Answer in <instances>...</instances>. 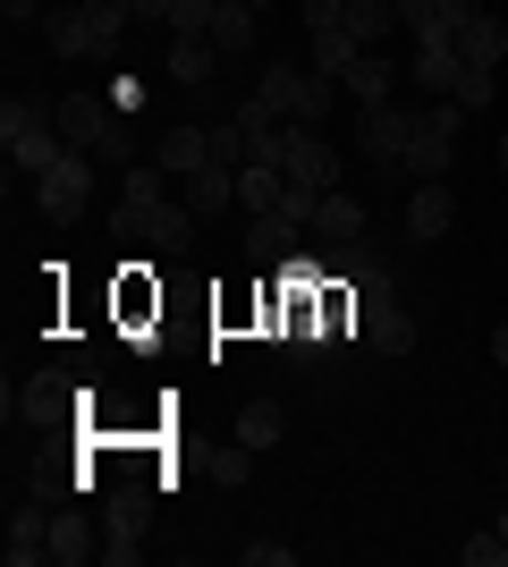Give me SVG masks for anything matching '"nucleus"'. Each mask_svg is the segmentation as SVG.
Here are the masks:
<instances>
[{"instance_id": "obj_8", "label": "nucleus", "mask_w": 508, "mask_h": 567, "mask_svg": "<svg viewBox=\"0 0 508 567\" xmlns=\"http://www.w3.org/2000/svg\"><path fill=\"white\" fill-rule=\"evenodd\" d=\"M407 127H415V102H356V153L382 178H407Z\"/></svg>"}, {"instance_id": "obj_6", "label": "nucleus", "mask_w": 508, "mask_h": 567, "mask_svg": "<svg viewBox=\"0 0 508 567\" xmlns=\"http://www.w3.org/2000/svg\"><path fill=\"white\" fill-rule=\"evenodd\" d=\"M255 94L289 118V127H322V118L339 111V94H348V85H339V76H322V69H289V60H271V69L255 76Z\"/></svg>"}, {"instance_id": "obj_39", "label": "nucleus", "mask_w": 508, "mask_h": 567, "mask_svg": "<svg viewBox=\"0 0 508 567\" xmlns=\"http://www.w3.org/2000/svg\"><path fill=\"white\" fill-rule=\"evenodd\" d=\"M500 534H508V508H500Z\"/></svg>"}, {"instance_id": "obj_16", "label": "nucleus", "mask_w": 508, "mask_h": 567, "mask_svg": "<svg viewBox=\"0 0 508 567\" xmlns=\"http://www.w3.org/2000/svg\"><path fill=\"white\" fill-rule=\"evenodd\" d=\"M449 229H458V195H449V178H415L407 237H415V246H433V237H449Z\"/></svg>"}, {"instance_id": "obj_11", "label": "nucleus", "mask_w": 508, "mask_h": 567, "mask_svg": "<svg viewBox=\"0 0 508 567\" xmlns=\"http://www.w3.org/2000/svg\"><path fill=\"white\" fill-rule=\"evenodd\" d=\"M69 406H85V390H76L69 373H34L9 399V424H25V432H51V424H69Z\"/></svg>"}, {"instance_id": "obj_17", "label": "nucleus", "mask_w": 508, "mask_h": 567, "mask_svg": "<svg viewBox=\"0 0 508 567\" xmlns=\"http://www.w3.org/2000/svg\"><path fill=\"white\" fill-rule=\"evenodd\" d=\"M102 559V517L94 508H51V567H85Z\"/></svg>"}, {"instance_id": "obj_37", "label": "nucleus", "mask_w": 508, "mask_h": 567, "mask_svg": "<svg viewBox=\"0 0 508 567\" xmlns=\"http://www.w3.org/2000/svg\"><path fill=\"white\" fill-rule=\"evenodd\" d=\"M127 9H136V18H162V0H127Z\"/></svg>"}, {"instance_id": "obj_2", "label": "nucleus", "mask_w": 508, "mask_h": 567, "mask_svg": "<svg viewBox=\"0 0 508 567\" xmlns=\"http://www.w3.org/2000/svg\"><path fill=\"white\" fill-rule=\"evenodd\" d=\"M60 136L111 169H136V127H127L120 94H60Z\"/></svg>"}, {"instance_id": "obj_30", "label": "nucleus", "mask_w": 508, "mask_h": 567, "mask_svg": "<svg viewBox=\"0 0 508 567\" xmlns=\"http://www.w3.org/2000/svg\"><path fill=\"white\" fill-rule=\"evenodd\" d=\"M458 559H466V567H508V534L491 525V534H475V543H466Z\"/></svg>"}, {"instance_id": "obj_31", "label": "nucleus", "mask_w": 508, "mask_h": 567, "mask_svg": "<svg viewBox=\"0 0 508 567\" xmlns=\"http://www.w3.org/2000/svg\"><path fill=\"white\" fill-rule=\"evenodd\" d=\"M398 25L407 34H440V0H398Z\"/></svg>"}, {"instance_id": "obj_25", "label": "nucleus", "mask_w": 508, "mask_h": 567, "mask_svg": "<svg viewBox=\"0 0 508 567\" xmlns=\"http://www.w3.org/2000/svg\"><path fill=\"white\" fill-rule=\"evenodd\" d=\"M255 9H246V0H220L212 9V43H220V60H246V51H255Z\"/></svg>"}, {"instance_id": "obj_36", "label": "nucleus", "mask_w": 508, "mask_h": 567, "mask_svg": "<svg viewBox=\"0 0 508 567\" xmlns=\"http://www.w3.org/2000/svg\"><path fill=\"white\" fill-rule=\"evenodd\" d=\"M491 364H508V322H500V331H491Z\"/></svg>"}, {"instance_id": "obj_13", "label": "nucleus", "mask_w": 508, "mask_h": 567, "mask_svg": "<svg viewBox=\"0 0 508 567\" xmlns=\"http://www.w3.org/2000/svg\"><path fill=\"white\" fill-rule=\"evenodd\" d=\"M289 255H305V220L297 213H246V262L255 271H280Z\"/></svg>"}, {"instance_id": "obj_20", "label": "nucleus", "mask_w": 508, "mask_h": 567, "mask_svg": "<svg viewBox=\"0 0 508 567\" xmlns=\"http://www.w3.org/2000/svg\"><path fill=\"white\" fill-rule=\"evenodd\" d=\"M364 348H373V355H407L415 348V313L407 306H398V297H390V306H364Z\"/></svg>"}, {"instance_id": "obj_5", "label": "nucleus", "mask_w": 508, "mask_h": 567, "mask_svg": "<svg viewBox=\"0 0 508 567\" xmlns=\"http://www.w3.org/2000/svg\"><path fill=\"white\" fill-rule=\"evenodd\" d=\"M255 162H280V178H289L297 195H331L339 187V144L322 136V127H271L263 144H255Z\"/></svg>"}, {"instance_id": "obj_12", "label": "nucleus", "mask_w": 508, "mask_h": 567, "mask_svg": "<svg viewBox=\"0 0 508 567\" xmlns=\"http://www.w3.org/2000/svg\"><path fill=\"white\" fill-rule=\"evenodd\" d=\"M9 567H51V508L43 492H18L9 499V543H0Z\"/></svg>"}, {"instance_id": "obj_38", "label": "nucleus", "mask_w": 508, "mask_h": 567, "mask_svg": "<svg viewBox=\"0 0 508 567\" xmlns=\"http://www.w3.org/2000/svg\"><path fill=\"white\" fill-rule=\"evenodd\" d=\"M491 153H500V169H508V127H500V144H491Z\"/></svg>"}, {"instance_id": "obj_21", "label": "nucleus", "mask_w": 508, "mask_h": 567, "mask_svg": "<svg viewBox=\"0 0 508 567\" xmlns=\"http://www.w3.org/2000/svg\"><path fill=\"white\" fill-rule=\"evenodd\" d=\"M398 76H407L398 60H382V51H356V69L339 76V85H348L356 102H398Z\"/></svg>"}, {"instance_id": "obj_29", "label": "nucleus", "mask_w": 508, "mask_h": 567, "mask_svg": "<svg viewBox=\"0 0 508 567\" xmlns=\"http://www.w3.org/2000/svg\"><path fill=\"white\" fill-rule=\"evenodd\" d=\"M255 457H263V450H246V441H229V450L212 457V474H220V492H238V483H255Z\"/></svg>"}, {"instance_id": "obj_22", "label": "nucleus", "mask_w": 508, "mask_h": 567, "mask_svg": "<svg viewBox=\"0 0 508 567\" xmlns=\"http://www.w3.org/2000/svg\"><path fill=\"white\" fill-rule=\"evenodd\" d=\"M339 25H348L364 51H382L390 25H398V0H348V9H339Z\"/></svg>"}, {"instance_id": "obj_35", "label": "nucleus", "mask_w": 508, "mask_h": 567, "mask_svg": "<svg viewBox=\"0 0 508 567\" xmlns=\"http://www.w3.org/2000/svg\"><path fill=\"white\" fill-rule=\"evenodd\" d=\"M475 9H491V0H440V25H458V18H475Z\"/></svg>"}, {"instance_id": "obj_14", "label": "nucleus", "mask_w": 508, "mask_h": 567, "mask_svg": "<svg viewBox=\"0 0 508 567\" xmlns=\"http://www.w3.org/2000/svg\"><path fill=\"white\" fill-rule=\"evenodd\" d=\"M111 313H120V331H127V339H153V331H162V280H153L145 262L111 280Z\"/></svg>"}, {"instance_id": "obj_19", "label": "nucleus", "mask_w": 508, "mask_h": 567, "mask_svg": "<svg viewBox=\"0 0 508 567\" xmlns=\"http://www.w3.org/2000/svg\"><path fill=\"white\" fill-rule=\"evenodd\" d=\"M153 162H162L169 178H195L204 162H220V153H212V127H162V144H153Z\"/></svg>"}, {"instance_id": "obj_33", "label": "nucleus", "mask_w": 508, "mask_h": 567, "mask_svg": "<svg viewBox=\"0 0 508 567\" xmlns=\"http://www.w3.org/2000/svg\"><path fill=\"white\" fill-rule=\"evenodd\" d=\"M339 9H348V0H297V18H305V34H322V25H339Z\"/></svg>"}, {"instance_id": "obj_24", "label": "nucleus", "mask_w": 508, "mask_h": 567, "mask_svg": "<svg viewBox=\"0 0 508 567\" xmlns=\"http://www.w3.org/2000/svg\"><path fill=\"white\" fill-rule=\"evenodd\" d=\"M356 34H348V25H322V34H305V69H322V76H348L356 69Z\"/></svg>"}, {"instance_id": "obj_32", "label": "nucleus", "mask_w": 508, "mask_h": 567, "mask_svg": "<svg viewBox=\"0 0 508 567\" xmlns=\"http://www.w3.org/2000/svg\"><path fill=\"white\" fill-rule=\"evenodd\" d=\"M238 559H246V567H289V559H297V550H289V543H271V534H263V543H246V550H238Z\"/></svg>"}, {"instance_id": "obj_1", "label": "nucleus", "mask_w": 508, "mask_h": 567, "mask_svg": "<svg viewBox=\"0 0 508 567\" xmlns=\"http://www.w3.org/2000/svg\"><path fill=\"white\" fill-rule=\"evenodd\" d=\"M195 229H204V213L169 195V169H162V162H136V169H127L120 237H136V246H153V255H187V246H195Z\"/></svg>"}, {"instance_id": "obj_27", "label": "nucleus", "mask_w": 508, "mask_h": 567, "mask_svg": "<svg viewBox=\"0 0 508 567\" xmlns=\"http://www.w3.org/2000/svg\"><path fill=\"white\" fill-rule=\"evenodd\" d=\"M280 432H289V406H280V399H246L238 406V441H246V450H271Z\"/></svg>"}, {"instance_id": "obj_3", "label": "nucleus", "mask_w": 508, "mask_h": 567, "mask_svg": "<svg viewBox=\"0 0 508 567\" xmlns=\"http://www.w3.org/2000/svg\"><path fill=\"white\" fill-rule=\"evenodd\" d=\"M127 0H76V9H51L43 18V43L60 60H120V34H127Z\"/></svg>"}, {"instance_id": "obj_10", "label": "nucleus", "mask_w": 508, "mask_h": 567, "mask_svg": "<svg viewBox=\"0 0 508 567\" xmlns=\"http://www.w3.org/2000/svg\"><path fill=\"white\" fill-rule=\"evenodd\" d=\"M145 525H153V499L136 492V483L102 499V567H136L145 559Z\"/></svg>"}, {"instance_id": "obj_4", "label": "nucleus", "mask_w": 508, "mask_h": 567, "mask_svg": "<svg viewBox=\"0 0 508 567\" xmlns=\"http://www.w3.org/2000/svg\"><path fill=\"white\" fill-rule=\"evenodd\" d=\"M0 153H9V169H51L60 153H69V136H60V102H34V94H9L0 102Z\"/></svg>"}, {"instance_id": "obj_34", "label": "nucleus", "mask_w": 508, "mask_h": 567, "mask_svg": "<svg viewBox=\"0 0 508 567\" xmlns=\"http://www.w3.org/2000/svg\"><path fill=\"white\" fill-rule=\"evenodd\" d=\"M0 25L18 34V25H34V0H0Z\"/></svg>"}, {"instance_id": "obj_26", "label": "nucleus", "mask_w": 508, "mask_h": 567, "mask_svg": "<svg viewBox=\"0 0 508 567\" xmlns=\"http://www.w3.org/2000/svg\"><path fill=\"white\" fill-rule=\"evenodd\" d=\"M280 195H289L280 162H238V204L246 213H280Z\"/></svg>"}, {"instance_id": "obj_7", "label": "nucleus", "mask_w": 508, "mask_h": 567, "mask_svg": "<svg viewBox=\"0 0 508 567\" xmlns=\"http://www.w3.org/2000/svg\"><path fill=\"white\" fill-rule=\"evenodd\" d=\"M458 127H466V102H449V94H424V102H415L407 178H449V162H458Z\"/></svg>"}, {"instance_id": "obj_18", "label": "nucleus", "mask_w": 508, "mask_h": 567, "mask_svg": "<svg viewBox=\"0 0 508 567\" xmlns=\"http://www.w3.org/2000/svg\"><path fill=\"white\" fill-rule=\"evenodd\" d=\"M212 69H220V43H212V34H169V85L212 94Z\"/></svg>"}, {"instance_id": "obj_28", "label": "nucleus", "mask_w": 508, "mask_h": 567, "mask_svg": "<svg viewBox=\"0 0 508 567\" xmlns=\"http://www.w3.org/2000/svg\"><path fill=\"white\" fill-rule=\"evenodd\" d=\"M212 9L220 0H162V25L169 34H212Z\"/></svg>"}, {"instance_id": "obj_9", "label": "nucleus", "mask_w": 508, "mask_h": 567, "mask_svg": "<svg viewBox=\"0 0 508 567\" xmlns=\"http://www.w3.org/2000/svg\"><path fill=\"white\" fill-rule=\"evenodd\" d=\"M94 169H102L94 153H76V144H69L51 169H34V213H43V220H76L85 204H94Z\"/></svg>"}, {"instance_id": "obj_15", "label": "nucleus", "mask_w": 508, "mask_h": 567, "mask_svg": "<svg viewBox=\"0 0 508 567\" xmlns=\"http://www.w3.org/2000/svg\"><path fill=\"white\" fill-rule=\"evenodd\" d=\"M364 237V204L348 187H331V195H314V213H305V246L314 255H331V246H356Z\"/></svg>"}, {"instance_id": "obj_40", "label": "nucleus", "mask_w": 508, "mask_h": 567, "mask_svg": "<svg viewBox=\"0 0 508 567\" xmlns=\"http://www.w3.org/2000/svg\"><path fill=\"white\" fill-rule=\"evenodd\" d=\"M246 9H255V0H246Z\"/></svg>"}, {"instance_id": "obj_23", "label": "nucleus", "mask_w": 508, "mask_h": 567, "mask_svg": "<svg viewBox=\"0 0 508 567\" xmlns=\"http://www.w3.org/2000/svg\"><path fill=\"white\" fill-rule=\"evenodd\" d=\"M187 204H195L204 220H212L220 204H238V162H204V169L187 178Z\"/></svg>"}]
</instances>
